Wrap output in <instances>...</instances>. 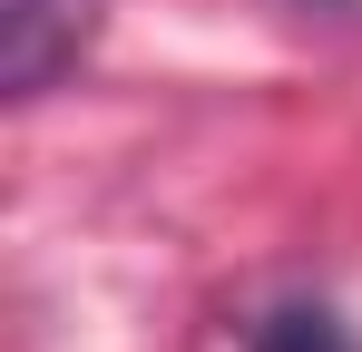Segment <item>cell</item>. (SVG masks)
<instances>
[{"label": "cell", "instance_id": "1", "mask_svg": "<svg viewBox=\"0 0 362 352\" xmlns=\"http://www.w3.org/2000/svg\"><path fill=\"white\" fill-rule=\"evenodd\" d=\"M108 0H0V88L40 98L59 88V69H78V49L98 40Z\"/></svg>", "mask_w": 362, "mask_h": 352}, {"label": "cell", "instance_id": "2", "mask_svg": "<svg viewBox=\"0 0 362 352\" xmlns=\"http://www.w3.org/2000/svg\"><path fill=\"white\" fill-rule=\"evenodd\" d=\"M245 352H362V343L333 303H274V313H255Z\"/></svg>", "mask_w": 362, "mask_h": 352}]
</instances>
